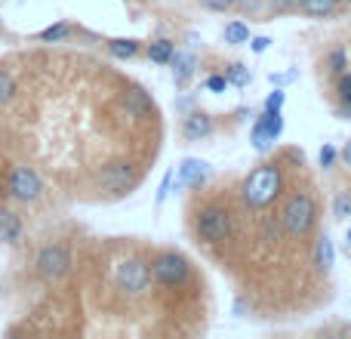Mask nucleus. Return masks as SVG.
I'll return each mask as SVG.
<instances>
[{"mask_svg": "<svg viewBox=\"0 0 351 339\" xmlns=\"http://www.w3.org/2000/svg\"><path fill=\"white\" fill-rule=\"evenodd\" d=\"M284 191V173L278 164H262L256 167L247 179L241 182V200L250 210H265Z\"/></svg>", "mask_w": 351, "mask_h": 339, "instance_id": "obj_1", "label": "nucleus"}, {"mask_svg": "<svg viewBox=\"0 0 351 339\" xmlns=\"http://www.w3.org/2000/svg\"><path fill=\"white\" fill-rule=\"evenodd\" d=\"M327 71L333 74V78H339L342 71H348V56H346V49L342 47H336V49H330L327 53Z\"/></svg>", "mask_w": 351, "mask_h": 339, "instance_id": "obj_19", "label": "nucleus"}, {"mask_svg": "<svg viewBox=\"0 0 351 339\" xmlns=\"http://www.w3.org/2000/svg\"><path fill=\"white\" fill-rule=\"evenodd\" d=\"M34 266H37V274H40L43 281H49V284L62 281L71 272V250H68L65 244H47V247H40Z\"/></svg>", "mask_w": 351, "mask_h": 339, "instance_id": "obj_8", "label": "nucleus"}, {"mask_svg": "<svg viewBox=\"0 0 351 339\" xmlns=\"http://www.w3.org/2000/svg\"><path fill=\"white\" fill-rule=\"evenodd\" d=\"M121 108L127 111V115H133V117H148V115H154L152 96H148L145 90H139V86H133V90L123 93V96H121Z\"/></svg>", "mask_w": 351, "mask_h": 339, "instance_id": "obj_12", "label": "nucleus"}, {"mask_svg": "<svg viewBox=\"0 0 351 339\" xmlns=\"http://www.w3.org/2000/svg\"><path fill=\"white\" fill-rule=\"evenodd\" d=\"M225 78H228L231 86H247L250 84V68L241 65V62H231V65L225 68Z\"/></svg>", "mask_w": 351, "mask_h": 339, "instance_id": "obj_22", "label": "nucleus"}, {"mask_svg": "<svg viewBox=\"0 0 351 339\" xmlns=\"http://www.w3.org/2000/svg\"><path fill=\"white\" fill-rule=\"evenodd\" d=\"M152 278L164 287H182L191 278V262L179 250H160L152 256Z\"/></svg>", "mask_w": 351, "mask_h": 339, "instance_id": "obj_5", "label": "nucleus"}, {"mask_svg": "<svg viewBox=\"0 0 351 339\" xmlns=\"http://www.w3.org/2000/svg\"><path fill=\"white\" fill-rule=\"evenodd\" d=\"M342 161H346V164L351 167V139H348V145L342 148Z\"/></svg>", "mask_w": 351, "mask_h": 339, "instance_id": "obj_34", "label": "nucleus"}, {"mask_svg": "<svg viewBox=\"0 0 351 339\" xmlns=\"http://www.w3.org/2000/svg\"><path fill=\"white\" fill-rule=\"evenodd\" d=\"M336 158H339V152H336L333 145H324V148H321V154H317V161H321V167H324V170L333 167V164H336Z\"/></svg>", "mask_w": 351, "mask_h": 339, "instance_id": "obj_27", "label": "nucleus"}, {"mask_svg": "<svg viewBox=\"0 0 351 339\" xmlns=\"http://www.w3.org/2000/svg\"><path fill=\"white\" fill-rule=\"evenodd\" d=\"M333 216L336 219H348L351 216V191H339L333 200Z\"/></svg>", "mask_w": 351, "mask_h": 339, "instance_id": "obj_24", "label": "nucleus"}, {"mask_svg": "<svg viewBox=\"0 0 351 339\" xmlns=\"http://www.w3.org/2000/svg\"><path fill=\"white\" fill-rule=\"evenodd\" d=\"M170 182H173V173H167L164 176V185H160V191H158V200H164L167 194H170Z\"/></svg>", "mask_w": 351, "mask_h": 339, "instance_id": "obj_32", "label": "nucleus"}, {"mask_svg": "<svg viewBox=\"0 0 351 339\" xmlns=\"http://www.w3.org/2000/svg\"><path fill=\"white\" fill-rule=\"evenodd\" d=\"M336 115H339L342 121H351V102H342V105H339V111H336Z\"/></svg>", "mask_w": 351, "mask_h": 339, "instance_id": "obj_33", "label": "nucleus"}, {"mask_svg": "<svg viewBox=\"0 0 351 339\" xmlns=\"http://www.w3.org/2000/svg\"><path fill=\"white\" fill-rule=\"evenodd\" d=\"M22 237V216L10 207H0V244H16Z\"/></svg>", "mask_w": 351, "mask_h": 339, "instance_id": "obj_13", "label": "nucleus"}, {"mask_svg": "<svg viewBox=\"0 0 351 339\" xmlns=\"http://www.w3.org/2000/svg\"><path fill=\"white\" fill-rule=\"evenodd\" d=\"M12 96H16V78H12L10 71H3V68H0V108H3V105H10Z\"/></svg>", "mask_w": 351, "mask_h": 339, "instance_id": "obj_23", "label": "nucleus"}, {"mask_svg": "<svg viewBox=\"0 0 351 339\" xmlns=\"http://www.w3.org/2000/svg\"><path fill=\"white\" fill-rule=\"evenodd\" d=\"M237 0H200V6L204 10H213V12H225V10H231Z\"/></svg>", "mask_w": 351, "mask_h": 339, "instance_id": "obj_28", "label": "nucleus"}, {"mask_svg": "<svg viewBox=\"0 0 351 339\" xmlns=\"http://www.w3.org/2000/svg\"><path fill=\"white\" fill-rule=\"evenodd\" d=\"M231 231H234V216H231V210L222 204V200L204 204L197 210V216H194V235H197L204 244L219 247V244L231 241Z\"/></svg>", "mask_w": 351, "mask_h": 339, "instance_id": "obj_2", "label": "nucleus"}, {"mask_svg": "<svg viewBox=\"0 0 351 339\" xmlns=\"http://www.w3.org/2000/svg\"><path fill=\"white\" fill-rule=\"evenodd\" d=\"M114 287L127 296H142L152 284V262H145L142 256H127L114 266Z\"/></svg>", "mask_w": 351, "mask_h": 339, "instance_id": "obj_4", "label": "nucleus"}, {"mask_svg": "<svg viewBox=\"0 0 351 339\" xmlns=\"http://www.w3.org/2000/svg\"><path fill=\"white\" fill-rule=\"evenodd\" d=\"M228 78H225V74H210V78H206V90L210 93H225L228 90Z\"/></svg>", "mask_w": 351, "mask_h": 339, "instance_id": "obj_26", "label": "nucleus"}, {"mask_svg": "<svg viewBox=\"0 0 351 339\" xmlns=\"http://www.w3.org/2000/svg\"><path fill=\"white\" fill-rule=\"evenodd\" d=\"M68 34H71V28H68L65 22H59V25H49V28H43L40 34H37V40H40V43H59V40H65Z\"/></svg>", "mask_w": 351, "mask_h": 339, "instance_id": "obj_21", "label": "nucleus"}, {"mask_svg": "<svg viewBox=\"0 0 351 339\" xmlns=\"http://www.w3.org/2000/svg\"><path fill=\"white\" fill-rule=\"evenodd\" d=\"M280 108H284V90L268 93V99H265V111H280Z\"/></svg>", "mask_w": 351, "mask_h": 339, "instance_id": "obj_29", "label": "nucleus"}, {"mask_svg": "<svg viewBox=\"0 0 351 339\" xmlns=\"http://www.w3.org/2000/svg\"><path fill=\"white\" fill-rule=\"evenodd\" d=\"M278 222H280V229H284L290 237L311 235V229H315V222H317L315 198H311L308 191H293L290 198L284 200V207H280Z\"/></svg>", "mask_w": 351, "mask_h": 339, "instance_id": "obj_3", "label": "nucleus"}, {"mask_svg": "<svg viewBox=\"0 0 351 339\" xmlns=\"http://www.w3.org/2000/svg\"><path fill=\"white\" fill-rule=\"evenodd\" d=\"M6 194L19 204H37L43 194V179L34 167L28 164H16L6 173Z\"/></svg>", "mask_w": 351, "mask_h": 339, "instance_id": "obj_6", "label": "nucleus"}, {"mask_svg": "<svg viewBox=\"0 0 351 339\" xmlns=\"http://www.w3.org/2000/svg\"><path fill=\"white\" fill-rule=\"evenodd\" d=\"M170 65H173V78H176V84L182 86V84H185V80L194 74V68H197V59H194L191 53H179V49H176L173 59H170Z\"/></svg>", "mask_w": 351, "mask_h": 339, "instance_id": "obj_15", "label": "nucleus"}, {"mask_svg": "<svg viewBox=\"0 0 351 339\" xmlns=\"http://www.w3.org/2000/svg\"><path fill=\"white\" fill-rule=\"evenodd\" d=\"M206 176H210V164L206 161H197V158H185L179 164V179H176V185L182 188H197L206 182Z\"/></svg>", "mask_w": 351, "mask_h": 339, "instance_id": "obj_11", "label": "nucleus"}, {"mask_svg": "<svg viewBox=\"0 0 351 339\" xmlns=\"http://www.w3.org/2000/svg\"><path fill=\"white\" fill-rule=\"evenodd\" d=\"M336 262V250H333V241H330V235H321L315 244V268L317 272H330Z\"/></svg>", "mask_w": 351, "mask_h": 339, "instance_id": "obj_14", "label": "nucleus"}, {"mask_svg": "<svg viewBox=\"0 0 351 339\" xmlns=\"http://www.w3.org/2000/svg\"><path fill=\"white\" fill-rule=\"evenodd\" d=\"M348 244H351V229H348Z\"/></svg>", "mask_w": 351, "mask_h": 339, "instance_id": "obj_35", "label": "nucleus"}, {"mask_svg": "<svg viewBox=\"0 0 351 339\" xmlns=\"http://www.w3.org/2000/svg\"><path fill=\"white\" fill-rule=\"evenodd\" d=\"M296 6L311 19H324V16H333L339 10V0H296Z\"/></svg>", "mask_w": 351, "mask_h": 339, "instance_id": "obj_16", "label": "nucleus"}, {"mask_svg": "<svg viewBox=\"0 0 351 339\" xmlns=\"http://www.w3.org/2000/svg\"><path fill=\"white\" fill-rule=\"evenodd\" d=\"M173 53H176V43L173 40H154V43H148V59H152L154 65H170Z\"/></svg>", "mask_w": 351, "mask_h": 339, "instance_id": "obj_18", "label": "nucleus"}, {"mask_svg": "<svg viewBox=\"0 0 351 339\" xmlns=\"http://www.w3.org/2000/svg\"><path fill=\"white\" fill-rule=\"evenodd\" d=\"M108 53L114 59H133L139 53V40H133V37H114V40H108Z\"/></svg>", "mask_w": 351, "mask_h": 339, "instance_id": "obj_17", "label": "nucleus"}, {"mask_svg": "<svg viewBox=\"0 0 351 339\" xmlns=\"http://www.w3.org/2000/svg\"><path fill=\"white\" fill-rule=\"evenodd\" d=\"M136 182H139V170H136V164H130V161H123V158L108 161V164H102L96 173V185L102 188V191H111V194L130 191V188H136Z\"/></svg>", "mask_w": 351, "mask_h": 339, "instance_id": "obj_7", "label": "nucleus"}, {"mask_svg": "<svg viewBox=\"0 0 351 339\" xmlns=\"http://www.w3.org/2000/svg\"><path fill=\"white\" fill-rule=\"evenodd\" d=\"M336 93H339V102H351V71H342L336 80Z\"/></svg>", "mask_w": 351, "mask_h": 339, "instance_id": "obj_25", "label": "nucleus"}, {"mask_svg": "<svg viewBox=\"0 0 351 339\" xmlns=\"http://www.w3.org/2000/svg\"><path fill=\"white\" fill-rule=\"evenodd\" d=\"M225 43H250V28L241 22V19L225 25Z\"/></svg>", "mask_w": 351, "mask_h": 339, "instance_id": "obj_20", "label": "nucleus"}, {"mask_svg": "<svg viewBox=\"0 0 351 339\" xmlns=\"http://www.w3.org/2000/svg\"><path fill=\"white\" fill-rule=\"evenodd\" d=\"M213 130H216V124H213V117L206 115V111H191V115L182 121V136H185L188 142L206 139V136H213Z\"/></svg>", "mask_w": 351, "mask_h": 339, "instance_id": "obj_10", "label": "nucleus"}, {"mask_svg": "<svg viewBox=\"0 0 351 339\" xmlns=\"http://www.w3.org/2000/svg\"><path fill=\"white\" fill-rule=\"evenodd\" d=\"M348 6H351V0H348Z\"/></svg>", "mask_w": 351, "mask_h": 339, "instance_id": "obj_36", "label": "nucleus"}, {"mask_svg": "<svg viewBox=\"0 0 351 339\" xmlns=\"http://www.w3.org/2000/svg\"><path fill=\"white\" fill-rule=\"evenodd\" d=\"M234 6H241L243 12H256V10H259V6H262V0H237Z\"/></svg>", "mask_w": 351, "mask_h": 339, "instance_id": "obj_31", "label": "nucleus"}, {"mask_svg": "<svg viewBox=\"0 0 351 339\" xmlns=\"http://www.w3.org/2000/svg\"><path fill=\"white\" fill-rule=\"evenodd\" d=\"M250 47H253V53H265V49L271 47V40H268V37H253V40H250Z\"/></svg>", "mask_w": 351, "mask_h": 339, "instance_id": "obj_30", "label": "nucleus"}, {"mask_svg": "<svg viewBox=\"0 0 351 339\" xmlns=\"http://www.w3.org/2000/svg\"><path fill=\"white\" fill-rule=\"evenodd\" d=\"M284 133V117L280 111H262V117L253 124V148L256 152H268Z\"/></svg>", "mask_w": 351, "mask_h": 339, "instance_id": "obj_9", "label": "nucleus"}]
</instances>
